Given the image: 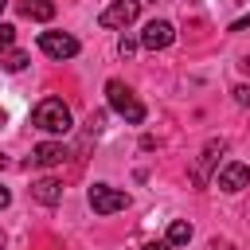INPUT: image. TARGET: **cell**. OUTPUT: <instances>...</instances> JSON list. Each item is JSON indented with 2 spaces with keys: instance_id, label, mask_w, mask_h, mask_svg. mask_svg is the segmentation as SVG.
Segmentation results:
<instances>
[{
  "instance_id": "obj_18",
  "label": "cell",
  "mask_w": 250,
  "mask_h": 250,
  "mask_svg": "<svg viewBox=\"0 0 250 250\" xmlns=\"http://www.w3.org/2000/svg\"><path fill=\"white\" fill-rule=\"evenodd\" d=\"M8 203H12V191H8V188H4V184H0V211H4V207H8Z\"/></svg>"
},
{
  "instance_id": "obj_3",
  "label": "cell",
  "mask_w": 250,
  "mask_h": 250,
  "mask_svg": "<svg viewBox=\"0 0 250 250\" xmlns=\"http://www.w3.org/2000/svg\"><path fill=\"white\" fill-rule=\"evenodd\" d=\"M86 199H90L94 215H113V211H125V207H129V191L109 188V184H94Z\"/></svg>"
},
{
  "instance_id": "obj_21",
  "label": "cell",
  "mask_w": 250,
  "mask_h": 250,
  "mask_svg": "<svg viewBox=\"0 0 250 250\" xmlns=\"http://www.w3.org/2000/svg\"><path fill=\"white\" fill-rule=\"evenodd\" d=\"M4 121H8V117H4V109H0V129H4Z\"/></svg>"
},
{
  "instance_id": "obj_13",
  "label": "cell",
  "mask_w": 250,
  "mask_h": 250,
  "mask_svg": "<svg viewBox=\"0 0 250 250\" xmlns=\"http://www.w3.org/2000/svg\"><path fill=\"white\" fill-rule=\"evenodd\" d=\"M23 66H27V55H23V51H8V55H4V70L16 74V70H23Z\"/></svg>"
},
{
  "instance_id": "obj_14",
  "label": "cell",
  "mask_w": 250,
  "mask_h": 250,
  "mask_svg": "<svg viewBox=\"0 0 250 250\" xmlns=\"http://www.w3.org/2000/svg\"><path fill=\"white\" fill-rule=\"evenodd\" d=\"M133 51H137V39H133V35H121V39H117V55H121V59H129Z\"/></svg>"
},
{
  "instance_id": "obj_17",
  "label": "cell",
  "mask_w": 250,
  "mask_h": 250,
  "mask_svg": "<svg viewBox=\"0 0 250 250\" xmlns=\"http://www.w3.org/2000/svg\"><path fill=\"white\" fill-rule=\"evenodd\" d=\"M230 31H250V16H246V20H234V23H230Z\"/></svg>"
},
{
  "instance_id": "obj_11",
  "label": "cell",
  "mask_w": 250,
  "mask_h": 250,
  "mask_svg": "<svg viewBox=\"0 0 250 250\" xmlns=\"http://www.w3.org/2000/svg\"><path fill=\"white\" fill-rule=\"evenodd\" d=\"M20 12H23L27 20H35V23H47V20L55 16V4H51V0H20Z\"/></svg>"
},
{
  "instance_id": "obj_7",
  "label": "cell",
  "mask_w": 250,
  "mask_h": 250,
  "mask_svg": "<svg viewBox=\"0 0 250 250\" xmlns=\"http://www.w3.org/2000/svg\"><path fill=\"white\" fill-rule=\"evenodd\" d=\"M172 39H176V27L168 20H152L141 31V47H148V51H164V47H172Z\"/></svg>"
},
{
  "instance_id": "obj_23",
  "label": "cell",
  "mask_w": 250,
  "mask_h": 250,
  "mask_svg": "<svg viewBox=\"0 0 250 250\" xmlns=\"http://www.w3.org/2000/svg\"><path fill=\"white\" fill-rule=\"evenodd\" d=\"M4 4H8V0H0V12H4Z\"/></svg>"
},
{
  "instance_id": "obj_16",
  "label": "cell",
  "mask_w": 250,
  "mask_h": 250,
  "mask_svg": "<svg viewBox=\"0 0 250 250\" xmlns=\"http://www.w3.org/2000/svg\"><path fill=\"white\" fill-rule=\"evenodd\" d=\"M234 98H238L242 105H250V86H234Z\"/></svg>"
},
{
  "instance_id": "obj_15",
  "label": "cell",
  "mask_w": 250,
  "mask_h": 250,
  "mask_svg": "<svg viewBox=\"0 0 250 250\" xmlns=\"http://www.w3.org/2000/svg\"><path fill=\"white\" fill-rule=\"evenodd\" d=\"M12 43H16V27L12 23H0V51H8Z\"/></svg>"
},
{
  "instance_id": "obj_6",
  "label": "cell",
  "mask_w": 250,
  "mask_h": 250,
  "mask_svg": "<svg viewBox=\"0 0 250 250\" xmlns=\"http://www.w3.org/2000/svg\"><path fill=\"white\" fill-rule=\"evenodd\" d=\"M215 184H219V191H242V188L250 184V168H246L242 160H227V164L215 172Z\"/></svg>"
},
{
  "instance_id": "obj_8",
  "label": "cell",
  "mask_w": 250,
  "mask_h": 250,
  "mask_svg": "<svg viewBox=\"0 0 250 250\" xmlns=\"http://www.w3.org/2000/svg\"><path fill=\"white\" fill-rule=\"evenodd\" d=\"M62 160H66V148H62L59 141H43V145L31 148V160H27V164H35V168H51V164H62Z\"/></svg>"
},
{
  "instance_id": "obj_10",
  "label": "cell",
  "mask_w": 250,
  "mask_h": 250,
  "mask_svg": "<svg viewBox=\"0 0 250 250\" xmlns=\"http://www.w3.org/2000/svg\"><path fill=\"white\" fill-rule=\"evenodd\" d=\"M31 195H35L39 203L55 207V203L62 199V184H59V180H51V176H43V180H35V184H31Z\"/></svg>"
},
{
  "instance_id": "obj_20",
  "label": "cell",
  "mask_w": 250,
  "mask_h": 250,
  "mask_svg": "<svg viewBox=\"0 0 250 250\" xmlns=\"http://www.w3.org/2000/svg\"><path fill=\"white\" fill-rule=\"evenodd\" d=\"M145 250H176V246H168V242H148Z\"/></svg>"
},
{
  "instance_id": "obj_9",
  "label": "cell",
  "mask_w": 250,
  "mask_h": 250,
  "mask_svg": "<svg viewBox=\"0 0 250 250\" xmlns=\"http://www.w3.org/2000/svg\"><path fill=\"white\" fill-rule=\"evenodd\" d=\"M223 152H227V141H223V137H219V141H207V145H203V156H199V164H195V172H191V180H195V184H207V172H211V164H215Z\"/></svg>"
},
{
  "instance_id": "obj_22",
  "label": "cell",
  "mask_w": 250,
  "mask_h": 250,
  "mask_svg": "<svg viewBox=\"0 0 250 250\" xmlns=\"http://www.w3.org/2000/svg\"><path fill=\"white\" fill-rule=\"evenodd\" d=\"M4 164H8V160H4V152H0V168H4Z\"/></svg>"
},
{
  "instance_id": "obj_1",
  "label": "cell",
  "mask_w": 250,
  "mask_h": 250,
  "mask_svg": "<svg viewBox=\"0 0 250 250\" xmlns=\"http://www.w3.org/2000/svg\"><path fill=\"white\" fill-rule=\"evenodd\" d=\"M105 102H109V109H113L117 117H125L129 125H141V121H145V105L133 98V90H129L121 78H109V82H105Z\"/></svg>"
},
{
  "instance_id": "obj_4",
  "label": "cell",
  "mask_w": 250,
  "mask_h": 250,
  "mask_svg": "<svg viewBox=\"0 0 250 250\" xmlns=\"http://www.w3.org/2000/svg\"><path fill=\"white\" fill-rule=\"evenodd\" d=\"M137 12H141V0H113V4L98 16V23L109 27V31H121V27H129V23L137 20Z\"/></svg>"
},
{
  "instance_id": "obj_2",
  "label": "cell",
  "mask_w": 250,
  "mask_h": 250,
  "mask_svg": "<svg viewBox=\"0 0 250 250\" xmlns=\"http://www.w3.org/2000/svg\"><path fill=\"white\" fill-rule=\"evenodd\" d=\"M31 125L43 129V133H70V109L62 98H43L35 109H31Z\"/></svg>"
},
{
  "instance_id": "obj_19",
  "label": "cell",
  "mask_w": 250,
  "mask_h": 250,
  "mask_svg": "<svg viewBox=\"0 0 250 250\" xmlns=\"http://www.w3.org/2000/svg\"><path fill=\"white\" fill-rule=\"evenodd\" d=\"M238 70H242V74H250V55H242V59H238Z\"/></svg>"
},
{
  "instance_id": "obj_5",
  "label": "cell",
  "mask_w": 250,
  "mask_h": 250,
  "mask_svg": "<svg viewBox=\"0 0 250 250\" xmlns=\"http://www.w3.org/2000/svg\"><path fill=\"white\" fill-rule=\"evenodd\" d=\"M39 51L51 59H74L78 55V39L66 31H39Z\"/></svg>"
},
{
  "instance_id": "obj_12",
  "label": "cell",
  "mask_w": 250,
  "mask_h": 250,
  "mask_svg": "<svg viewBox=\"0 0 250 250\" xmlns=\"http://www.w3.org/2000/svg\"><path fill=\"white\" fill-rule=\"evenodd\" d=\"M191 234H195V230H191V223H188V219H172V223H168V238H164V242H168V246H188V242H191Z\"/></svg>"
}]
</instances>
